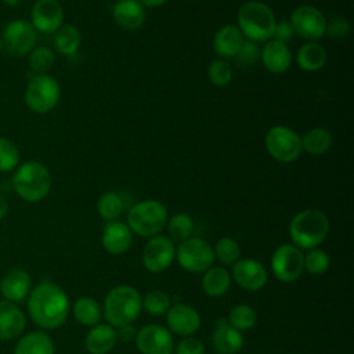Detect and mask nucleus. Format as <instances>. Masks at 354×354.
Returning <instances> with one entry per match:
<instances>
[{
  "mask_svg": "<svg viewBox=\"0 0 354 354\" xmlns=\"http://www.w3.org/2000/svg\"><path fill=\"white\" fill-rule=\"evenodd\" d=\"M28 311L32 321L43 329H57L69 315V299L54 282H40L28 296Z\"/></svg>",
  "mask_w": 354,
  "mask_h": 354,
  "instance_id": "nucleus-1",
  "label": "nucleus"
},
{
  "mask_svg": "<svg viewBox=\"0 0 354 354\" xmlns=\"http://www.w3.org/2000/svg\"><path fill=\"white\" fill-rule=\"evenodd\" d=\"M238 29L250 41H267L272 39L277 19L272 10L263 1L243 3L236 14Z\"/></svg>",
  "mask_w": 354,
  "mask_h": 354,
  "instance_id": "nucleus-2",
  "label": "nucleus"
},
{
  "mask_svg": "<svg viewBox=\"0 0 354 354\" xmlns=\"http://www.w3.org/2000/svg\"><path fill=\"white\" fill-rule=\"evenodd\" d=\"M12 187L25 202H40L51 189L48 167L39 160H28L14 170Z\"/></svg>",
  "mask_w": 354,
  "mask_h": 354,
  "instance_id": "nucleus-3",
  "label": "nucleus"
},
{
  "mask_svg": "<svg viewBox=\"0 0 354 354\" xmlns=\"http://www.w3.org/2000/svg\"><path fill=\"white\" fill-rule=\"evenodd\" d=\"M329 234V220L318 209L299 212L289 224V235L299 249H314Z\"/></svg>",
  "mask_w": 354,
  "mask_h": 354,
  "instance_id": "nucleus-4",
  "label": "nucleus"
},
{
  "mask_svg": "<svg viewBox=\"0 0 354 354\" xmlns=\"http://www.w3.org/2000/svg\"><path fill=\"white\" fill-rule=\"evenodd\" d=\"M142 297L130 285H118L111 289L104 301V314L111 326L131 324L141 313Z\"/></svg>",
  "mask_w": 354,
  "mask_h": 354,
  "instance_id": "nucleus-5",
  "label": "nucleus"
},
{
  "mask_svg": "<svg viewBox=\"0 0 354 354\" xmlns=\"http://www.w3.org/2000/svg\"><path fill=\"white\" fill-rule=\"evenodd\" d=\"M166 206L155 199H147L134 203L127 214V225L131 232L140 236L151 238L158 235L167 223Z\"/></svg>",
  "mask_w": 354,
  "mask_h": 354,
  "instance_id": "nucleus-6",
  "label": "nucleus"
},
{
  "mask_svg": "<svg viewBox=\"0 0 354 354\" xmlns=\"http://www.w3.org/2000/svg\"><path fill=\"white\" fill-rule=\"evenodd\" d=\"M25 104L35 113L53 111L61 98V86L48 73L35 75L25 88Z\"/></svg>",
  "mask_w": 354,
  "mask_h": 354,
  "instance_id": "nucleus-7",
  "label": "nucleus"
},
{
  "mask_svg": "<svg viewBox=\"0 0 354 354\" xmlns=\"http://www.w3.org/2000/svg\"><path fill=\"white\" fill-rule=\"evenodd\" d=\"M264 144L270 156L279 163H292L303 152L301 137L282 124L274 126L267 131Z\"/></svg>",
  "mask_w": 354,
  "mask_h": 354,
  "instance_id": "nucleus-8",
  "label": "nucleus"
},
{
  "mask_svg": "<svg viewBox=\"0 0 354 354\" xmlns=\"http://www.w3.org/2000/svg\"><path fill=\"white\" fill-rule=\"evenodd\" d=\"M178 264L189 272H202L214 263L213 248L202 238H188L176 250Z\"/></svg>",
  "mask_w": 354,
  "mask_h": 354,
  "instance_id": "nucleus-9",
  "label": "nucleus"
},
{
  "mask_svg": "<svg viewBox=\"0 0 354 354\" xmlns=\"http://www.w3.org/2000/svg\"><path fill=\"white\" fill-rule=\"evenodd\" d=\"M0 39L3 47H6L10 54L22 57L28 55L36 47L37 30L30 21L14 19L3 28Z\"/></svg>",
  "mask_w": 354,
  "mask_h": 354,
  "instance_id": "nucleus-10",
  "label": "nucleus"
},
{
  "mask_svg": "<svg viewBox=\"0 0 354 354\" xmlns=\"http://www.w3.org/2000/svg\"><path fill=\"white\" fill-rule=\"evenodd\" d=\"M289 22L295 33L308 41H317L325 35V15L314 6L303 4L296 7L290 14Z\"/></svg>",
  "mask_w": 354,
  "mask_h": 354,
  "instance_id": "nucleus-11",
  "label": "nucleus"
},
{
  "mask_svg": "<svg viewBox=\"0 0 354 354\" xmlns=\"http://www.w3.org/2000/svg\"><path fill=\"white\" fill-rule=\"evenodd\" d=\"M303 253L295 245H281L275 249L271 257V268L274 275L283 282H293L304 270Z\"/></svg>",
  "mask_w": 354,
  "mask_h": 354,
  "instance_id": "nucleus-12",
  "label": "nucleus"
},
{
  "mask_svg": "<svg viewBox=\"0 0 354 354\" xmlns=\"http://www.w3.org/2000/svg\"><path fill=\"white\" fill-rule=\"evenodd\" d=\"M176 257L174 242L165 235H155L147 242L142 250V264L151 272H162Z\"/></svg>",
  "mask_w": 354,
  "mask_h": 354,
  "instance_id": "nucleus-13",
  "label": "nucleus"
},
{
  "mask_svg": "<svg viewBox=\"0 0 354 354\" xmlns=\"http://www.w3.org/2000/svg\"><path fill=\"white\" fill-rule=\"evenodd\" d=\"M134 340L141 354H173L174 350L170 330L158 324L142 326Z\"/></svg>",
  "mask_w": 354,
  "mask_h": 354,
  "instance_id": "nucleus-14",
  "label": "nucleus"
},
{
  "mask_svg": "<svg viewBox=\"0 0 354 354\" xmlns=\"http://www.w3.org/2000/svg\"><path fill=\"white\" fill-rule=\"evenodd\" d=\"M30 24L37 32L54 33L64 24V8L58 0H36L30 10Z\"/></svg>",
  "mask_w": 354,
  "mask_h": 354,
  "instance_id": "nucleus-15",
  "label": "nucleus"
},
{
  "mask_svg": "<svg viewBox=\"0 0 354 354\" xmlns=\"http://www.w3.org/2000/svg\"><path fill=\"white\" fill-rule=\"evenodd\" d=\"M232 278L241 288L256 292L266 285L267 271L260 261L253 259H243L234 263Z\"/></svg>",
  "mask_w": 354,
  "mask_h": 354,
  "instance_id": "nucleus-16",
  "label": "nucleus"
},
{
  "mask_svg": "<svg viewBox=\"0 0 354 354\" xmlns=\"http://www.w3.org/2000/svg\"><path fill=\"white\" fill-rule=\"evenodd\" d=\"M167 326L171 332L180 336H191L201 326V317L198 311L184 303H177L167 310Z\"/></svg>",
  "mask_w": 354,
  "mask_h": 354,
  "instance_id": "nucleus-17",
  "label": "nucleus"
},
{
  "mask_svg": "<svg viewBox=\"0 0 354 354\" xmlns=\"http://www.w3.org/2000/svg\"><path fill=\"white\" fill-rule=\"evenodd\" d=\"M260 59L267 71L274 75L285 73L292 64V54L288 44L270 39L260 50Z\"/></svg>",
  "mask_w": 354,
  "mask_h": 354,
  "instance_id": "nucleus-18",
  "label": "nucleus"
},
{
  "mask_svg": "<svg viewBox=\"0 0 354 354\" xmlns=\"http://www.w3.org/2000/svg\"><path fill=\"white\" fill-rule=\"evenodd\" d=\"M0 292L4 299L11 303L24 301L30 293L29 274L22 268L7 271L0 281Z\"/></svg>",
  "mask_w": 354,
  "mask_h": 354,
  "instance_id": "nucleus-19",
  "label": "nucleus"
},
{
  "mask_svg": "<svg viewBox=\"0 0 354 354\" xmlns=\"http://www.w3.org/2000/svg\"><path fill=\"white\" fill-rule=\"evenodd\" d=\"M133 234L126 223L122 221H108L101 234V242L104 249L111 254H122L131 245Z\"/></svg>",
  "mask_w": 354,
  "mask_h": 354,
  "instance_id": "nucleus-20",
  "label": "nucleus"
},
{
  "mask_svg": "<svg viewBox=\"0 0 354 354\" xmlns=\"http://www.w3.org/2000/svg\"><path fill=\"white\" fill-rule=\"evenodd\" d=\"M26 326V317L15 303L0 300V340H11L19 336Z\"/></svg>",
  "mask_w": 354,
  "mask_h": 354,
  "instance_id": "nucleus-21",
  "label": "nucleus"
},
{
  "mask_svg": "<svg viewBox=\"0 0 354 354\" xmlns=\"http://www.w3.org/2000/svg\"><path fill=\"white\" fill-rule=\"evenodd\" d=\"M212 343L217 354H236L243 346V336L232 328L227 319L218 318L212 336Z\"/></svg>",
  "mask_w": 354,
  "mask_h": 354,
  "instance_id": "nucleus-22",
  "label": "nucleus"
},
{
  "mask_svg": "<svg viewBox=\"0 0 354 354\" xmlns=\"http://www.w3.org/2000/svg\"><path fill=\"white\" fill-rule=\"evenodd\" d=\"M243 41V35L241 33L238 26L234 24H227L216 32L213 37V48L214 53L223 59L234 58L242 47Z\"/></svg>",
  "mask_w": 354,
  "mask_h": 354,
  "instance_id": "nucleus-23",
  "label": "nucleus"
},
{
  "mask_svg": "<svg viewBox=\"0 0 354 354\" xmlns=\"http://www.w3.org/2000/svg\"><path fill=\"white\" fill-rule=\"evenodd\" d=\"M115 22L126 29L136 30L145 21V10L137 0H118L112 8Z\"/></svg>",
  "mask_w": 354,
  "mask_h": 354,
  "instance_id": "nucleus-24",
  "label": "nucleus"
},
{
  "mask_svg": "<svg viewBox=\"0 0 354 354\" xmlns=\"http://www.w3.org/2000/svg\"><path fill=\"white\" fill-rule=\"evenodd\" d=\"M116 330L106 324L94 325L84 337V346L90 354H106L116 344Z\"/></svg>",
  "mask_w": 354,
  "mask_h": 354,
  "instance_id": "nucleus-25",
  "label": "nucleus"
},
{
  "mask_svg": "<svg viewBox=\"0 0 354 354\" xmlns=\"http://www.w3.org/2000/svg\"><path fill=\"white\" fill-rule=\"evenodd\" d=\"M328 61V53L325 47L318 41H307L296 54V64L307 72H315L325 66Z\"/></svg>",
  "mask_w": 354,
  "mask_h": 354,
  "instance_id": "nucleus-26",
  "label": "nucleus"
},
{
  "mask_svg": "<svg viewBox=\"0 0 354 354\" xmlns=\"http://www.w3.org/2000/svg\"><path fill=\"white\" fill-rule=\"evenodd\" d=\"M14 354H54V344L46 332L35 330L18 340Z\"/></svg>",
  "mask_w": 354,
  "mask_h": 354,
  "instance_id": "nucleus-27",
  "label": "nucleus"
},
{
  "mask_svg": "<svg viewBox=\"0 0 354 354\" xmlns=\"http://www.w3.org/2000/svg\"><path fill=\"white\" fill-rule=\"evenodd\" d=\"M231 285V275L224 267H210L202 278V289L207 296H223Z\"/></svg>",
  "mask_w": 354,
  "mask_h": 354,
  "instance_id": "nucleus-28",
  "label": "nucleus"
},
{
  "mask_svg": "<svg viewBox=\"0 0 354 354\" xmlns=\"http://www.w3.org/2000/svg\"><path fill=\"white\" fill-rule=\"evenodd\" d=\"M82 36L79 29L72 24H62L54 32V46L62 55L71 57L77 53L80 47Z\"/></svg>",
  "mask_w": 354,
  "mask_h": 354,
  "instance_id": "nucleus-29",
  "label": "nucleus"
},
{
  "mask_svg": "<svg viewBox=\"0 0 354 354\" xmlns=\"http://www.w3.org/2000/svg\"><path fill=\"white\" fill-rule=\"evenodd\" d=\"M332 145V134L325 127H313L301 137V148L310 155H322Z\"/></svg>",
  "mask_w": 354,
  "mask_h": 354,
  "instance_id": "nucleus-30",
  "label": "nucleus"
},
{
  "mask_svg": "<svg viewBox=\"0 0 354 354\" xmlns=\"http://www.w3.org/2000/svg\"><path fill=\"white\" fill-rule=\"evenodd\" d=\"M73 315L76 321L86 326H94L100 324L102 317V308L93 297L83 296L73 304Z\"/></svg>",
  "mask_w": 354,
  "mask_h": 354,
  "instance_id": "nucleus-31",
  "label": "nucleus"
},
{
  "mask_svg": "<svg viewBox=\"0 0 354 354\" xmlns=\"http://www.w3.org/2000/svg\"><path fill=\"white\" fill-rule=\"evenodd\" d=\"M123 209L124 202L122 196L113 191L104 192L97 201V212L106 221L116 220L122 214Z\"/></svg>",
  "mask_w": 354,
  "mask_h": 354,
  "instance_id": "nucleus-32",
  "label": "nucleus"
},
{
  "mask_svg": "<svg viewBox=\"0 0 354 354\" xmlns=\"http://www.w3.org/2000/svg\"><path fill=\"white\" fill-rule=\"evenodd\" d=\"M167 232L173 242H183L188 239L194 231V220L187 213H176L167 218Z\"/></svg>",
  "mask_w": 354,
  "mask_h": 354,
  "instance_id": "nucleus-33",
  "label": "nucleus"
},
{
  "mask_svg": "<svg viewBox=\"0 0 354 354\" xmlns=\"http://www.w3.org/2000/svg\"><path fill=\"white\" fill-rule=\"evenodd\" d=\"M256 321H257V314L254 308L248 304L235 306L234 308H231L227 318V322L239 332L253 328L256 325Z\"/></svg>",
  "mask_w": 354,
  "mask_h": 354,
  "instance_id": "nucleus-34",
  "label": "nucleus"
},
{
  "mask_svg": "<svg viewBox=\"0 0 354 354\" xmlns=\"http://www.w3.org/2000/svg\"><path fill=\"white\" fill-rule=\"evenodd\" d=\"M54 61H55V55L53 50L44 46L35 47L28 54V65L36 75L47 73L53 68Z\"/></svg>",
  "mask_w": 354,
  "mask_h": 354,
  "instance_id": "nucleus-35",
  "label": "nucleus"
},
{
  "mask_svg": "<svg viewBox=\"0 0 354 354\" xmlns=\"http://www.w3.org/2000/svg\"><path fill=\"white\" fill-rule=\"evenodd\" d=\"M19 159L21 155L17 145L11 140L0 136V171H14L19 165Z\"/></svg>",
  "mask_w": 354,
  "mask_h": 354,
  "instance_id": "nucleus-36",
  "label": "nucleus"
},
{
  "mask_svg": "<svg viewBox=\"0 0 354 354\" xmlns=\"http://www.w3.org/2000/svg\"><path fill=\"white\" fill-rule=\"evenodd\" d=\"M213 252H214V259H217L220 263L225 266H231L238 260L241 249L235 239L224 236L217 241Z\"/></svg>",
  "mask_w": 354,
  "mask_h": 354,
  "instance_id": "nucleus-37",
  "label": "nucleus"
},
{
  "mask_svg": "<svg viewBox=\"0 0 354 354\" xmlns=\"http://www.w3.org/2000/svg\"><path fill=\"white\" fill-rule=\"evenodd\" d=\"M207 79L214 86H227L232 79V66L223 58L213 59L207 66Z\"/></svg>",
  "mask_w": 354,
  "mask_h": 354,
  "instance_id": "nucleus-38",
  "label": "nucleus"
},
{
  "mask_svg": "<svg viewBox=\"0 0 354 354\" xmlns=\"http://www.w3.org/2000/svg\"><path fill=\"white\" fill-rule=\"evenodd\" d=\"M142 306L151 315H162L170 308V296L163 290H151L145 295Z\"/></svg>",
  "mask_w": 354,
  "mask_h": 354,
  "instance_id": "nucleus-39",
  "label": "nucleus"
},
{
  "mask_svg": "<svg viewBox=\"0 0 354 354\" xmlns=\"http://www.w3.org/2000/svg\"><path fill=\"white\" fill-rule=\"evenodd\" d=\"M304 268L313 275H322L329 268V256L322 249H310L303 259Z\"/></svg>",
  "mask_w": 354,
  "mask_h": 354,
  "instance_id": "nucleus-40",
  "label": "nucleus"
},
{
  "mask_svg": "<svg viewBox=\"0 0 354 354\" xmlns=\"http://www.w3.org/2000/svg\"><path fill=\"white\" fill-rule=\"evenodd\" d=\"M260 50L261 48L257 46V43L250 41V40H245L242 47L239 48V51L234 57L236 65L241 66V68L252 66L253 64H256L260 59Z\"/></svg>",
  "mask_w": 354,
  "mask_h": 354,
  "instance_id": "nucleus-41",
  "label": "nucleus"
},
{
  "mask_svg": "<svg viewBox=\"0 0 354 354\" xmlns=\"http://www.w3.org/2000/svg\"><path fill=\"white\" fill-rule=\"evenodd\" d=\"M174 354H205V346L202 340L187 336L177 344Z\"/></svg>",
  "mask_w": 354,
  "mask_h": 354,
  "instance_id": "nucleus-42",
  "label": "nucleus"
},
{
  "mask_svg": "<svg viewBox=\"0 0 354 354\" xmlns=\"http://www.w3.org/2000/svg\"><path fill=\"white\" fill-rule=\"evenodd\" d=\"M348 32H350V24L344 18H342V17L333 18L329 24L326 22L325 35H328L330 37L340 39V37L347 36Z\"/></svg>",
  "mask_w": 354,
  "mask_h": 354,
  "instance_id": "nucleus-43",
  "label": "nucleus"
},
{
  "mask_svg": "<svg viewBox=\"0 0 354 354\" xmlns=\"http://www.w3.org/2000/svg\"><path fill=\"white\" fill-rule=\"evenodd\" d=\"M295 35L296 33H295L290 22L289 21H281V22H277V25H275V30H274L272 39L288 44L295 37Z\"/></svg>",
  "mask_w": 354,
  "mask_h": 354,
  "instance_id": "nucleus-44",
  "label": "nucleus"
},
{
  "mask_svg": "<svg viewBox=\"0 0 354 354\" xmlns=\"http://www.w3.org/2000/svg\"><path fill=\"white\" fill-rule=\"evenodd\" d=\"M136 335H137V330L134 326H131V324L119 326V330L116 332V337L124 343H130L133 339H136Z\"/></svg>",
  "mask_w": 354,
  "mask_h": 354,
  "instance_id": "nucleus-45",
  "label": "nucleus"
},
{
  "mask_svg": "<svg viewBox=\"0 0 354 354\" xmlns=\"http://www.w3.org/2000/svg\"><path fill=\"white\" fill-rule=\"evenodd\" d=\"M142 7H159L169 0H137Z\"/></svg>",
  "mask_w": 354,
  "mask_h": 354,
  "instance_id": "nucleus-46",
  "label": "nucleus"
},
{
  "mask_svg": "<svg viewBox=\"0 0 354 354\" xmlns=\"http://www.w3.org/2000/svg\"><path fill=\"white\" fill-rule=\"evenodd\" d=\"M8 213V203L3 195H0V220H3Z\"/></svg>",
  "mask_w": 354,
  "mask_h": 354,
  "instance_id": "nucleus-47",
  "label": "nucleus"
},
{
  "mask_svg": "<svg viewBox=\"0 0 354 354\" xmlns=\"http://www.w3.org/2000/svg\"><path fill=\"white\" fill-rule=\"evenodd\" d=\"M22 0H1V3L7 7H17L18 4H21Z\"/></svg>",
  "mask_w": 354,
  "mask_h": 354,
  "instance_id": "nucleus-48",
  "label": "nucleus"
},
{
  "mask_svg": "<svg viewBox=\"0 0 354 354\" xmlns=\"http://www.w3.org/2000/svg\"><path fill=\"white\" fill-rule=\"evenodd\" d=\"M1 50H3V43H1V39H0V53H1Z\"/></svg>",
  "mask_w": 354,
  "mask_h": 354,
  "instance_id": "nucleus-49",
  "label": "nucleus"
}]
</instances>
